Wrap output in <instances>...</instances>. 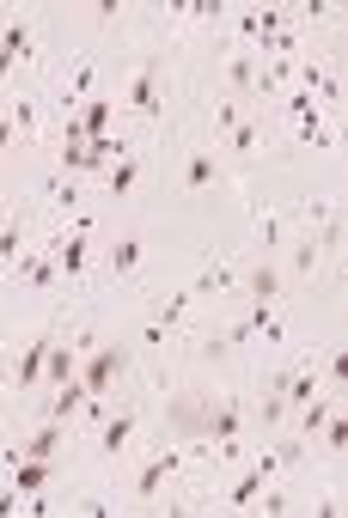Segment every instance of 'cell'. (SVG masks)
Instances as JSON below:
<instances>
[{"instance_id": "cell-4", "label": "cell", "mask_w": 348, "mask_h": 518, "mask_svg": "<svg viewBox=\"0 0 348 518\" xmlns=\"http://www.w3.org/2000/svg\"><path fill=\"white\" fill-rule=\"evenodd\" d=\"M128 110L135 117H159V86H153V61L135 67V80H128Z\"/></svg>"}, {"instance_id": "cell-21", "label": "cell", "mask_w": 348, "mask_h": 518, "mask_svg": "<svg viewBox=\"0 0 348 518\" xmlns=\"http://www.w3.org/2000/svg\"><path fill=\"white\" fill-rule=\"evenodd\" d=\"M251 80H257V61H251V56H232V61H226V86H232V92H245Z\"/></svg>"}, {"instance_id": "cell-24", "label": "cell", "mask_w": 348, "mask_h": 518, "mask_svg": "<svg viewBox=\"0 0 348 518\" xmlns=\"http://www.w3.org/2000/svg\"><path fill=\"white\" fill-rule=\"evenodd\" d=\"M257 421H263V427H281V421H287V397H281V391H275V397L257 409Z\"/></svg>"}, {"instance_id": "cell-28", "label": "cell", "mask_w": 348, "mask_h": 518, "mask_svg": "<svg viewBox=\"0 0 348 518\" xmlns=\"http://www.w3.org/2000/svg\"><path fill=\"white\" fill-rule=\"evenodd\" d=\"M232 147H239V153H257V122H239V128H232Z\"/></svg>"}, {"instance_id": "cell-23", "label": "cell", "mask_w": 348, "mask_h": 518, "mask_svg": "<svg viewBox=\"0 0 348 518\" xmlns=\"http://www.w3.org/2000/svg\"><path fill=\"white\" fill-rule=\"evenodd\" d=\"M214 171H220V165L208 159V153H196V159H189V171H184V183H189V189H202V183H214Z\"/></svg>"}, {"instance_id": "cell-29", "label": "cell", "mask_w": 348, "mask_h": 518, "mask_svg": "<svg viewBox=\"0 0 348 518\" xmlns=\"http://www.w3.org/2000/svg\"><path fill=\"white\" fill-rule=\"evenodd\" d=\"M293 262H300V275H312V269H318V244H300V250H293Z\"/></svg>"}, {"instance_id": "cell-10", "label": "cell", "mask_w": 348, "mask_h": 518, "mask_svg": "<svg viewBox=\"0 0 348 518\" xmlns=\"http://www.w3.org/2000/svg\"><path fill=\"white\" fill-rule=\"evenodd\" d=\"M239 427H245V409H239V402H220V409L208 415V433L202 439H232Z\"/></svg>"}, {"instance_id": "cell-8", "label": "cell", "mask_w": 348, "mask_h": 518, "mask_svg": "<svg viewBox=\"0 0 348 518\" xmlns=\"http://www.w3.org/2000/svg\"><path fill=\"white\" fill-rule=\"evenodd\" d=\"M281 397H287V409H306V402L318 397V379L306 372V360H300V366H293V372L281 379Z\"/></svg>"}, {"instance_id": "cell-6", "label": "cell", "mask_w": 348, "mask_h": 518, "mask_svg": "<svg viewBox=\"0 0 348 518\" xmlns=\"http://www.w3.org/2000/svg\"><path fill=\"white\" fill-rule=\"evenodd\" d=\"M43 379H49V384H67V379H80V354H74V348H62V341H49V360H43Z\"/></svg>"}, {"instance_id": "cell-5", "label": "cell", "mask_w": 348, "mask_h": 518, "mask_svg": "<svg viewBox=\"0 0 348 518\" xmlns=\"http://www.w3.org/2000/svg\"><path fill=\"white\" fill-rule=\"evenodd\" d=\"M43 360H49V336H37V341H25V354H19V366H13V384L19 391H31V384L43 379Z\"/></svg>"}, {"instance_id": "cell-22", "label": "cell", "mask_w": 348, "mask_h": 518, "mask_svg": "<svg viewBox=\"0 0 348 518\" xmlns=\"http://www.w3.org/2000/svg\"><path fill=\"white\" fill-rule=\"evenodd\" d=\"M178 427L184 433H208V409L202 402H178Z\"/></svg>"}, {"instance_id": "cell-9", "label": "cell", "mask_w": 348, "mask_h": 518, "mask_svg": "<svg viewBox=\"0 0 348 518\" xmlns=\"http://www.w3.org/2000/svg\"><path fill=\"white\" fill-rule=\"evenodd\" d=\"M245 287H251V300L275 305V293H281V275H275V262H257V269L245 275Z\"/></svg>"}, {"instance_id": "cell-13", "label": "cell", "mask_w": 348, "mask_h": 518, "mask_svg": "<svg viewBox=\"0 0 348 518\" xmlns=\"http://www.w3.org/2000/svg\"><path fill=\"white\" fill-rule=\"evenodd\" d=\"M56 445H62V427H56V421H43L37 433L25 439V452H19V458H56Z\"/></svg>"}, {"instance_id": "cell-31", "label": "cell", "mask_w": 348, "mask_h": 518, "mask_svg": "<svg viewBox=\"0 0 348 518\" xmlns=\"http://www.w3.org/2000/svg\"><path fill=\"white\" fill-rule=\"evenodd\" d=\"M6 140H13V122L0 117V153H6Z\"/></svg>"}, {"instance_id": "cell-18", "label": "cell", "mask_w": 348, "mask_h": 518, "mask_svg": "<svg viewBox=\"0 0 348 518\" xmlns=\"http://www.w3.org/2000/svg\"><path fill=\"white\" fill-rule=\"evenodd\" d=\"M62 275H86V232H74V239H62V262H56Z\"/></svg>"}, {"instance_id": "cell-25", "label": "cell", "mask_w": 348, "mask_h": 518, "mask_svg": "<svg viewBox=\"0 0 348 518\" xmlns=\"http://www.w3.org/2000/svg\"><path fill=\"white\" fill-rule=\"evenodd\" d=\"M287 80H293V61H269V67H263V86H269V92H275V86H287Z\"/></svg>"}, {"instance_id": "cell-15", "label": "cell", "mask_w": 348, "mask_h": 518, "mask_svg": "<svg viewBox=\"0 0 348 518\" xmlns=\"http://www.w3.org/2000/svg\"><path fill=\"white\" fill-rule=\"evenodd\" d=\"M6 275H25L31 287H56V262H43V257H19Z\"/></svg>"}, {"instance_id": "cell-1", "label": "cell", "mask_w": 348, "mask_h": 518, "mask_svg": "<svg viewBox=\"0 0 348 518\" xmlns=\"http://www.w3.org/2000/svg\"><path fill=\"white\" fill-rule=\"evenodd\" d=\"M123 360H128L123 348H98L92 360H80V384L92 391V397H104V384L117 379V372H123Z\"/></svg>"}, {"instance_id": "cell-20", "label": "cell", "mask_w": 348, "mask_h": 518, "mask_svg": "<svg viewBox=\"0 0 348 518\" xmlns=\"http://www.w3.org/2000/svg\"><path fill=\"white\" fill-rule=\"evenodd\" d=\"M336 415V402H324V397H312L306 402V415H300V433H324V421Z\"/></svg>"}, {"instance_id": "cell-2", "label": "cell", "mask_w": 348, "mask_h": 518, "mask_svg": "<svg viewBox=\"0 0 348 518\" xmlns=\"http://www.w3.org/2000/svg\"><path fill=\"white\" fill-rule=\"evenodd\" d=\"M31 56V19H6V37H0V80Z\"/></svg>"}, {"instance_id": "cell-11", "label": "cell", "mask_w": 348, "mask_h": 518, "mask_svg": "<svg viewBox=\"0 0 348 518\" xmlns=\"http://www.w3.org/2000/svg\"><path fill=\"white\" fill-rule=\"evenodd\" d=\"M135 178H141V159H135V153H123V159L110 165L104 189H110V196H128V189H135Z\"/></svg>"}, {"instance_id": "cell-30", "label": "cell", "mask_w": 348, "mask_h": 518, "mask_svg": "<svg viewBox=\"0 0 348 518\" xmlns=\"http://www.w3.org/2000/svg\"><path fill=\"white\" fill-rule=\"evenodd\" d=\"M214 122H220V128H226V135H232V128H239V122H245V117H239V104H232V98H226V104H220V117H214Z\"/></svg>"}, {"instance_id": "cell-26", "label": "cell", "mask_w": 348, "mask_h": 518, "mask_svg": "<svg viewBox=\"0 0 348 518\" xmlns=\"http://www.w3.org/2000/svg\"><path fill=\"white\" fill-rule=\"evenodd\" d=\"M324 445H330V452H343V445H348V421H343V415L324 421Z\"/></svg>"}, {"instance_id": "cell-14", "label": "cell", "mask_w": 348, "mask_h": 518, "mask_svg": "<svg viewBox=\"0 0 348 518\" xmlns=\"http://www.w3.org/2000/svg\"><path fill=\"white\" fill-rule=\"evenodd\" d=\"M257 494H263V470H245V476L226 488V506H257Z\"/></svg>"}, {"instance_id": "cell-3", "label": "cell", "mask_w": 348, "mask_h": 518, "mask_svg": "<svg viewBox=\"0 0 348 518\" xmlns=\"http://www.w3.org/2000/svg\"><path fill=\"white\" fill-rule=\"evenodd\" d=\"M178 470H184V458H178V452H159V458H153V463L141 470V476H135V494H141V500H153V494L165 488V482L178 476Z\"/></svg>"}, {"instance_id": "cell-12", "label": "cell", "mask_w": 348, "mask_h": 518, "mask_svg": "<svg viewBox=\"0 0 348 518\" xmlns=\"http://www.w3.org/2000/svg\"><path fill=\"white\" fill-rule=\"evenodd\" d=\"M92 397V391H86L80 379H67V384H56V402H49V421H62V415H74V409H80V402Z\"/></svg>"}, {"instance_id": "cell-7", "label": "cell", "mask_w": 348, "mask_h": 518, "mask_svg": "<svg viewBox=\"0 0 348 518\" xmlns=\"http://www.w3.org/2000/svg\"><path fill=\"white\" fill-rule=\"evenodd\" d=\"M128 433H135V409H117V415L104 421V433H98V445H104V458H117L128 445Z\"/></svg>"}, {"instance_id": "cell-19", "label": "cell", "mask_w": 348, "mask_h": 518, "mask_svg": "<svg viewBox=\"0 0 348 518\" xmlns=\"http://www.w3.org/2000/svg\"><path fill=\"white\" fill-rule=\"evenodd\" d=\"M19 257H25V226H19V219H6V232H0V262L13 269Z\"/></svg>"}, {"instance_id": "cell-17", "label": "cell", "mask_w": 348, "mask_h": 518, "mask_svg": "<svg viewBox=\"0 0 348 518\" xmlns=\"http://www.w3.org/2000/svg\"><path fill=\"white\" fill-rule=\"evenodd\" d=\"M135 269H141V244L117 239V244H110V275H135Z\"/></svg>"}, {"instance_id": "cell-27", "label": "cell", "mask_w": 348, "mask_h": 518, "mask_svg": "<svg viewBox=\"0 0 348 518\" xmlns=\"http://www.w3.org/2000/svg\"><path fill=\"white\" fill-rule=\"evenodd\" d=\"M92 80H98V67H92V61H80V67H74V98H86V92H92Z\"/></svg>"}, {"instance_id": "cell-16", "label": "cell", "mask_w": 348, "mask_h": 518, "mask_svg": "<svg viewBox=\"0 0 348 518\" xmlns=\"http://www.w3.org/2000/svg\"><path fill=\"white\" fill-rule=\"evenodd\" d=\"M43 482H49V458H25L19 476H13V488H19V494H37Z\"/></svg>"}]
</instances>
